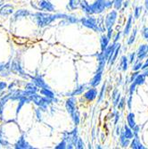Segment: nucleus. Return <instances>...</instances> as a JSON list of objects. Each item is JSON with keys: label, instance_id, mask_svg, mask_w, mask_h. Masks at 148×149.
<instances>
[{"label": "nucleus", "instance_id": "f257e3e1", "mask_svg": "<svg viewBox=\"0 0 148 149\" xmlns=\"http://www.w3.org/2000/svg\"><path fill=\"white\" fill-rule=\"evenodd\" d=\"M36 22L38 27L40 28H44V27L49 25L53 22H55L58 19L65 20L68 18L69 15H66V13H56V15H51L48 13H36L33 15Z\"/></svg>", "mask_w": 148, "mask_h": 149}, {"label": "nucleus", "instance_id": "f03ea898", "mask_svg": "<svg viewBox=\"0 0 148 149\" xmlns=\"http://www.w3.org/2000/svg\"><path fill=\"white\" fill-rule=\"evenodd\" d=\"M113 6V0H97L90 5L91 15H99L104 12L105 9L111 8Z\"/></svg>", "mask_w": 148, "mask_h": 149}, {"label": "nucleus", "instance_id": "7ed1b4c3", "mask_svg": "<svg viewBox=\"0 0 148 149\" xmlns=\"http://www.w3.org/2000/svg\"><path fill=\"white\" fill-rule=\"evenodd\" d=\"M79 22L88 29L93 30L97 32H102V30L98 24V20L92 15H88L87 17L81 18L79 20Z\"/></svg>", "mask_w": 148, "mask_h": 149}, {"label": "nucleus", "instance_id": "20e7f679", "mask_svg": "<svg viewBox=\"0 0 148 149\" xmlns=\"http://www.w3.org/2000/svg\"><path fill=\"white\" fill-rule=\"evenodd\" d=\"M118 17V13L117 10H112L108 15L105 17V22H104V26L106 30L108 28H112V27L114 25L116 20Z\"/></svg>", "mask_w": 148, "mask_h": 149}, {"label": "nucleus", "instance_id": "39448f33", "mask_svg": "<svg viewBox=\"0 0 148 149\" xmlns=\"http://www.w3.org/2000/svg\"><path fill=\"white\" fill-rule=\"evenodd\" d=\"M120 43L118 42H113L112 44H109L108 47H106V49L104 51V54L105 57L107 58V63H108L110 65V63H111V60H112V57L113 56V54L117 48V47L119 46Z\"/></svg>", "mask_w": 148, "mask_h": 149}, {"label": "nucleus", "instance_id": "423d86ee", "mask_svg": "<svg viewBox=\"0 0 148 149\" xmlns=\"http://www.w3.org/2000/svg\"><path fill=\"white\" fill-rule=\"evenodd\" d=\"M11 70L13 72H15L19 75H21L22 77L23 78H28V74L25 73V72L23 71L22 69V67L21 65V63L19 60L15 59V60H13V63H12V65H11Z\"/></svg>", "mask_w": 148, "mask_h": 149}, {"label": "nucleus", "instance_id": "0eeeda50", "mask_svg": "<svg viewBox=\"0 0 148 149\" xmlns=\"http://www.w3.org/2000/svg\"><path fill=\"white\" fill-rule=\"evenodd\" d=\"M76 105H77V98L75 97H70L67 99L65 103V108L70 115H72L77 110Z\"/></svg>", "mask_w": 148, "mask_h": 149}, {"label": "nucleus", "instance_id": "6e6552de", "mask_svg": "<svg viewBox=\"0 0 148 149\" xmlns=\"http://www.w3.org/2000/svg\"><path fill=\"white\" fill-rule=\"evenodd\" d=\"M31 79H32V82H33L36 86H38V88H48V89H50V87L46 83V81L43 79V78H42L41 75L38 74V75L32 77Z\"/></svg>", "mask_w": 148, "mask_h": 149}, {"label": "nucleus", "instance_id": "1a4fd4ad", "mask_svg": "<svg viewBox=\"0 0 148 149\" xmlns=\"http://www.w3.org/2000/svg\"><path fill=\"white\" fill-rule=\"evenodd\" d=\"M98 96V93H97V90L96 88H88L85 93H84V98L88 101V102H92L94 101L97 97Z\"/></svg>", "mask_w": 148, "mask_h": 149}, {"label": "nucleus", "instance_id": "9d476101", "mask_svg": "<svg viewBox=\"0 0 148 149\" xmlns=\"http://www.w3.org/2000/svg\"><path fill=\"white\" fill-rule=\"evenodd\" d=\"M148 56V45L146 44H143L141 45L137 52V57L138 60H144L145 58H146Z\"/></svg>", "mask_w": 148, "mask_h": 149}, {"label": "nucleus", "instance_id": "9b49d317", "mask_svg": "<svg viewBox=\"0 0 148 149\" xmlns=\"http://www.w3.org/2000/svg\"><path fill=\"white\" fill-rule=\"evenodd\" d=\"M38 6L40 9H42L47 12H54L55 11V6L49 1V0H40L38 2Z\"/></svg>", "mask_w": 148, "mask_h": 149}, {"label": "nucleus", "instance_id": "f8f14e48", "mask_svg": "<svg viewBox=\"0 0 148 149\" xmlns=\"http://www.w3.org/2000/svg\"><path fill=\"white\" fill-rule=\"evenodd\" d=\"M103 73H104V72H96L95 75H94V77L90 80L89 85L93 88H97L101 83L102 78H103Z\"/></svg>", "mask_w": 148, "mask_h": 149}, {"label": "nucleus", "instance_id": "ddd939ff", "mask_svg": "<svg viewBox=\"0 0 148 149\" xmlns=\"http://www.w3.org/2000/svg\"><path fill=\"white\" fill-rule=\"evenodd\" d=\"M15 147L16 149H26V148H31V149H32L33 148L32 146H30V144L28 142L25 140V139H24L23 136L19 139V140L15 145Z\"/></svg>", "mask_w": 148, "mask_h": 149}, {"label": "nucleus", "instance_id": "4468645a", "mask_svg": "<svg viewBox=\"0 0 148 149\" xmlns=\"http://www.w3.org/2000/svg\"><path fill=\"white\" fill-rule=\"evenodd\" d=\"M130 147L133 149H145V146L141 143L140 139L138 136H135L132 139V141L130 142Z\"/></svg>", "mask_w": 148, "mask_h": 149}, {"label": "nucleus", "instance_id": "2eb2a0df", "mask_svg": "<svg viewBox=\"0 0 148 149\" xmlns=\"http://www.w3.org/2000/svg\"><path fill=\"white\" fill-rule=\"evenodd\" d=\"M87 89V84H79L74 88V90L70 94V97H75V96H79L84 93V91Z\"/></svg>", "mask_w": 148, "mask_h": 149}, {"label": "nucleus", "instance_id": "dca6fc26", "mask_svg": "<svg viewBox=\"0 0 148 149\" xmlns=\"http://www.w3.org/2000/svg\"><path fill=\"white\" fill-rule=\"evenodd\" d=\"M119 139H120V144L122 146V147L125 148V147H128L129 145H130V139H129L128 138H126V136L124 135V132H123V129H122V131H120V134L119 136Z\"/></svg>", "mask_w": 148, "mask_h": 149}, {"label": "nucleus", "instance_id": "f3484780", "mask_svg": "<svg viewBox=\"0 0 148 149\" xmlns=\"http://www.w3.org/2000/svg\"><path fill=\"white\" fill-rule=\"evenodd\" d=\"M13 13V7L7 4V5H5L1 7L0 9V15H3V16H7V15H10Z\"/></svg>", "mask_w": 148, "mask_h": 149}, {"label": "nucleus", "instance_id": "a211bd4d", "mask_svg": "<svg viewBox=\"0 0 148 149\" xmlns=\"http://www.w3.org/2000/svg\"><path fill=\"white\" fill-rule=\"evenodd\" d=\"M10 63H0V74L2 76H8V74L10 73Z\"/></svg>", "mask_w": 148, "mask_h": 149}, {"label": "nucleus", "instance_id": "6ab92c4d", "mask_svg": "<svg viewBox=\"0 0 148 149\" xmlns=\"http://www.w3.org/2000/svg\"><path fill=\"white\" fill-rule=\"evenodd\" d=\"M110 38L107 37V35H102L100 37V46H101V51L104 52L106 47H108L109 43H110Z\"/></svg>", "mask_w": 148, "mask_h": 149}, {"label": "nucleus", "instance_id": "aec40b11", "mask_svg": "<svg viewBox=\"0 0 148 149\" xmlns=\"http://www.w3.org/2000/svg\"><path fill=\"white\" fill-rule=\"evenodd\" d=\"M132 20H133V15H129V18H128V21L126 22V25H125L124 31H123V35L124 36H128L130 33V31H131V29H132Z\"/></svg>", "mask_w": 148, "mask_h": 149}, {"label": "nucleus", "instance_id": "412c9836", "mask_svg": "<svg viewBox=\"0 0 148 149\" xmlns=\"http://www.w3.org/2000/svg\"><path fill=\"white\" fill-rule=\"evenodd\" d=\"M79 6L81 8V10L88 15H91V8H90V5L88 3L87 0H81L79 4Z\"/></svg>", "mask_w": 148, "mask_h": 149}, {"label": "nucleus", "instance_id": "4be33fe9", "mask_svg": "<svg viewBox=\"0 0 148 149\" xmlns=\"http://www.w3.org/2000/svg\"><path fill=\"white\" fill-rule=\"evenodd\" d=\"M40 94L43 95L44 97H47L48 98L54 99V100H55V102H57V99L56 98L55 94H54V92L51 89H48V88H41V89H40Z\"/></svg>", "mask_w": 148, "mask_h": 149}, {"label": "nucleus", "instance_id": "5701e85b", "mask_svg": "<svg viewBox=\"0 0 148 149\" xmlns=\"http://www.w3.org/2000/svg\"><path fill=\"white\" fill-rule=\"evenodd\" d=\"M120 93L119 92V90L117 88H115L113 91V94H112V99H113V104L114 107H117L120 100Z\"/></svg>", "mask_w": 148, "mask_h": 149}, {"label": "nucleus", "instance_id": "b1692460", "mask_svg": "<svg viewBox=\"0 0 148 149\" xmlns=\"http://www.w3.org/2000/svg\"><path fill=\"white\" fill-rule=\"evenodd\" d=\"M127 123H128V125L131 129H133L134 127L137 125V123H136V119H135V114H134L132 112L129 113L128 115H127Z\"/></svg>", "mask_w": 148, "mask_h": 149}, {"label": "nucleus", "instance_id": "393cba45", "mask_svg": "<svg viewBox=\"0 0 148 149\" xmlns=\"http://www.w3.org/2000/svg\"><path fill=\"white\" fill-rule=\"evenodd\" d=\"M123 132H124V135L126 136V138H128L129 139H132L134 137H135V135H134V132H133V130L128 124H124Z\"/></svg>", "mask_w": 148, "mask_h": 149}, {"label": "nucleus", "instance_id": "a878e982", "mask_svg": "<svg viewBox=\"0 0 148 149\" xmlns=\"http://www.w3.org/2000/svg\"><path fill=\"white\" fill-rule=\"evenodd\" d=\"M29 15H30V12H29L28 10L22 9V10L17 11V12L15 13V20H18V19L25 18V17L29 16Z\"/></svg>", "mask_w": 148, "mask_h": 149}, {"label": "nucleus", "instance_id": "bb28decb", "mask_svg": "<svg viewBox=\"0 0 148 149\" xmlns=\"http://www.w3.org/2000/svg\"><path fill=\"white\" fill-rule=\"evenodd\" d=\"M129 58L125 56H122L120 57V67L123 72H126L128 70V66H129Z\"/></svg>", "mask_w": 148, "mask_h": 149}, {"label": "nucleus", "instance_id": "cd10ccee", "mask_svg": "<svg viewBox=\"0 0 148 149\" xmlns=\"http://www.w3.org/2000/svg\"><path fill=\"white\" fill-rule=\"evenodd\" d=\"M38 87L36 86L33 82L26 84V87H25L26 91H28V92H30V93H37L38 90Z\"/></svg>", "mask_w": 148, "mask_h": 149}, {"label": "nucleus", "instance_id": "c85d7f7f", "mask_svg": "<svg viewBox=\"0 0 148 149\" xmlns=\"http://www.w3.org/2000/svg\"><path fill=\"white\" fill-rule=\"evenodd\" d=\"M145 78L146 77L143 73H139L138 75V77L136 78V79L134 80V82H135L138 86H141V85H143L145 82Z\"/></svg>", "mask_w": 148, "mask_h": 149}, {"label": "nucleus", "instance_id": "c756f323", "mask_svg": "<svg viewBox=\"0 0 148 149\" xmlns=\"http://www.w3.org/2000/svg\"><path fill=\"white\" fill-rule=\"evenodd\" d=\"M71 117H72V121H73V123H74L76 126L79 124V123H80V115H79V113L78 110H76V111L71 115Z\"/></svg>", "mask_w": 148, "mask_h": 149}, {"label": "nucleus", "instance_id": "7c9ffc66", "mask_svg": "<svg viewBox=\"0 0 148 149\" xmlns=\"http://www.w3.org/2000/svg\"><path fill=\"white\" fill-rule=\"evenodd\" d=\"M143 62L141 60L137 59L136 62H134V65L132 67V70L133 72H137V71H140L142 69V66H143Z\"/></svg>", "mask_w": 148, "mask_h": 149}, {"label": "nucleus", "instance_id": "2f4dec72", "mask_svg": "<svg viewBox=\"0 0 148 149\" xmlns=\"http://www.w3.org/2000/svg\"><path fill=\"white\" fill-rule=\"evenodd\" d=\"M137 28H135L133 30L131 35L129 36V38H128V45H132L134 42H135V40H136V37H137Z\"/></svg>", "mask_w": 148, "mask_h": 149}, {"label": "nucleus", "instance_id": "473e14b6", "mask_svg": "<svg viewBox=\"0 0 148 149\" xmlns=\"http://www.w3.org/2000/svg\"><path fill=\"white\" fill-rule=\"evenodd\" d=\"M80 1L81 0H69V6L72 10L77 9L79 6Z\"/></svg>", "mask_w": 148, "mask_h": 149}, {"label": "nucleus", "instance_id": "72a5a7b5", "mask_svg": "<svg viewBox=\"0 0 148 149\" xmlns=\"http://www.w3.org/2000/svg\"><path fill=\"white\" fill-rule=\"evenodd\" d=\"M124 0H113V7L115 10H120L123 6Z\"/></svg>", "mask_w": 148, "mask_h": 149}, {"label": "nucleus", "instance_id": "f704fd0d", "mask_svg": "<svg viewBox=\"0 0 148 149\" xmlns=\"http://www.w3.org/2000/svg\"><path fill=\"white\" fill-rule=\"evenodd\" d=\"M120 51V44H119V46L117 47V48H116V50H115V52L113 54V56L112 57V60H111V63H110V65H113L114 63V62L116 61V59H117V57L119 56Z\"/></svg>", "mask_w": 148, "mask_h": 149}, {"label": "nucleus", "instance_id": "c9c22d12", "mask_svg": "<svg viewBox=\"0 0 148 149\" xmlns=\"http://www.w3.org/2000/svg\"><path fill=\"white\" fill-rule=\"evenodd\" d=\"M105 90H106V83H104V85L102 86V88H101V91L98 95V103H100L104 97V94H105Z\"/></svg>", "mask_w": 148, "mask_h": 149}, {"label": "nucleus", "instance_id": "e433bc0d", "mask_svg": "<svg viewBox=\"0 0 148 149\" xmlns=\"http://www.w3.org/2000/svg\"><path fill=\"white\" fill-rule=\"evenodd\" d=\"M142 9H143L142 6H137L135 8V11H134V16H135L136 19H138L140 17L141 13H142Z\"/></svg>", "mask_w": 148, "mask_h": 149}, {"label": "nucleus", "instance_id": "4c0bfd02", "mask_svg": "<svg viewBox=\"0 0 148 149\" xmlns=\"http://www.w3.org/2000/svg\"><path fill=\"white\" fill-rule=\"evenodd\" d=\"M137 84L135 82H132L129 86V96H133L134 92L136 91V88H137Z\"/></svg>", "mask_w": 148, "mask_h": 149}, {"label": "nucleus", "instance_id": "58836bf2", "mask_svg": "<svg viewBox=\"0 0 148 149\" xmlns=\"http://www.w3.org/2000/svg\"><path fill=\"white\" fill-rule=\"evenodd\" d=\"M55 148L56 149H65V148H67V142L64 139H63Z\"/></svg>", "mask_w": 148, "mask_h": 149}, {"label": "nucleus", "instance_id": "ea45409f", "mask_svg": "<svg viewBox=\"0 0 148 149\" xmlns=\"http://www.w3.org/2000/svg\"><path fill=\"white\" fill-rule=\"evenodd\" d=\"M84 147H85V144H84L82 139L79 138L78 142H77V144H76V148H78V149H83Z\"/></svg>", "mask_w": 148, "mask_h": 149}, {"label": "nucleus", "instance_id": "a19ab883", "mask_svg": "<svg viewBox=\"0 0 148 149\" xmlns=\"http://www.w3.org/2000/svg\"><path fill=\"white\" fill-rule=\"evenodd\" d=\"M125 105H126V100H125V98H124V97L120 98V102H119L117 107L119 108V109H124Z\"/></svg>", "mask_w": 148, "mask_h": 149}, {"label": "nucleus", "instance_id": "79ce46f5", "mask_svg": "<svg viewBox=\"0 0 148 149\" xmlns=\"http://www.w3.org/2000/svg\"><path fill=\"white\" fill-rule=\"evenodd\" d=\"M136 56H137V53H131L129 56V63H133L136 61Z\"/></svg>", "mask_w": 148, "mask_h": 149}, {"label": "nucleus", "instance_id": "37998d69", "mask_svg": "<svg viewBox=\"0 0 148 149\" xmlns=\"http://www.w3.org/2000/svg\"><path fill=\"white\" fill-rule=\"evenodd\" d=\"M139 73H140V72H139V71L134 72L132 73V75H131V77H130V79H129V81H130V83L134 82V80L136 79V78L138 77V75Z\"/></svg>", "mask_w": 148, "mask_h": 149}, {"label": "nucleus", "instance_id": "c03bdc74", "mask_svg": "<svg viewBox=\"0 0 148 149\" xmlns=\"http://www.w3.org/2000/svg\"><path fill=\"white\" fill-rule=\"evenodd\" d=\"M132 130H133L134 135H135V136H138L139 131H140V126H139V125H136Z\"/></svg>", "mask_w": 148, "mask_h": 149}, {"label": "nucleus", "instance_id": "a18cd8bd", "mask_svg": "<svg viewBox=\"0 0 148 149\" xmlns=\"http://www.w3.org/2000/svg\"><path fill=\"white\" fill-rule=\"evenodd\" d=\"M132 100H133V96H129L127 100V105L129 110H131V107H132Z\"/></svg>", "mask_w": 148, "mask_h": 149}, {"label": "nucleus", "instance_id": "49530a36", "mask_svg": "<svg viewBox=\"0 0 148 149\" xmlns=\"http://www.w3.org/2000/svg\"><path fill=\"white\" fill-rule=\"evenodd\" d=\"M113 33V27H112V28H108V29H107V37H108L110 39L112 38Z\"/></svg>", "mask_w": 148, "mask_h": 149}, {"label": "nucleus", "instance_id": "de8ad7c7", "mask_svg": "<svg viewBox=\"0 0 148 149\" xmlns=\"http://www.w3.org/2000/svg\"><path fill=\"white\" fill-rule=\"evenodd\" d=\"M143 36L145 38L148 39V27H145V28L143 30Z\"/></svg>", "mask_w": 148, "mask_h": 149}, {"label": "nucleus", "instance_id": "09e8293b", "mask_svg": "<svg viewBox=\"0 0 148 149\" xmlns=\"http://www.w3.org/2000/svg\"><path fill=\"white\" fill-rule=\"evenodd\" d=\"M114 117H115V120H114V124L116 125L117 123H118V120H120V114H119V113L117 112V111H114Z\"/></svg>", "mask_w": 148, "mask_h": 149}, {"label": "nucleus", "instance_id": "8fccbe9b", "mask_svg": "<svg viewBox=\"0 0 148 149\" xmlns=\"http://www.w3.org/2000/svg\"><path fill=\"white\" fill-rule=\"evenodd\" d=\"M120 35H122V32H120V31L117 32V34L115 35V37L113 38V42H118V40L120 38Z\"/></svg>", "mask_w": 148, "mask_h": 149}, {"label": "nucleus", "instance_id": "3c124183", "mask_svg": "<svg viewBox=\"0 0 148 149\" xmlns=\"http://www.w3.org/2000/svg\"><path fill=\"white\" fill-rule=\"evenodd\" d=\"M36 114H37V117H38V120H41L42 116H41V109H40V108L36 110Z\"/></svg>", "mask_w": 148, "mask_h": 149}, {"label": "nucleus", "instance_id": "603ef678", "mask_svg": "<svg viewBox=\"0 0 148 149\" xmlns=\"http://www.w3.org/2000/svg\"><path fill=\"white\" fill-rule=\"evenodd\" d=\"M6 83L4 82V81H0V91H2L3 89H5L6 88Z\"/></svg>", "mask_w": 148, "mask_h": 149}, {"label": "nucleus", "instance_id": "864d4df0", "mask_svg": "<svg viewBox=\"0 0 148 149\" xmlns=\"http://www.w3.org/2000/svg\"><path fill=\"white\" fill-rule=\"evenodd\" d=\"M147 68H148V57H147L146 61L144 63V64H143V66H142V69H141V70H145V69H147Z\"/></svg>", "mask_w": 148, "mask_h": 149}, {"label": "nucleus", "instance_id": "5fc2aeb1", "mask_svg": "<svg viewBox=\"0 0 148 149\" xmlns=\"http://www.w3.org/2000/svg\"><path fill=\"white\" fill-rule=\"evenodd\" d=\"M120 131H122V129H120V127H117V129H116V135H118V136H120Z\"/></svg>", "mask_w": 148, "mask_h": 149}, {"label": "nucleus", "instance_id": "6e6d98bb", "mask_svg": "<svg viewBox=\"0 0 148 149\" xmlns=\"http://www.w3.org/2000/svg\"><path fill=\"white\" fill-rule=\"evenodd\" d=\"M143 74H144L145 77H147V76H148V68H147V69L143 70Z\"/></svg>", "mask_w": 148, "mask_h": 149}, {"label": "nucleus", "instance_id": "4d7b16f0", "mask_svg": "<svg viewBox=\"0 0 148 149\" xmlns=\"http://www.w3.org/2000/svg\"><path fill=\"white\" fill-rule=\"evenodd\" d=\"M145 6L146 12H148V0H145Z\"/></svg>", "mask_w": 148, "mask_h": 149}, {"label": "nucleus", "instance_id": "13d9d810", "mask_svg": "<svg viewBox=\"0 0 148 149\" xmlns=\"http://www.w3.org/2000/svg\"><path fill=\"white\" fill-rule=\"evenodd\" d=\"M129 0H127V1L123 2V6H124L125 8H126V7H128V6H129Z\"/></svg>", "mask_w": 148, "mask_h": 149}, {"label": "nucleus", "instance_id": "bf43d9fd", "mask_svg": "<svg viewBox=\"0 0 148 149\" xmlns=\"http://www.w3.org/2000/svg\"><path fill=\"white\" fill-rule=\"evenodd\" d=\"M4 4V0H0V7H1Z\"/></svg>", "mask_w": 148, "mask_h": 149}, {"label": "nucleus", "instance_id": "052dcab7", "mask_svg": "<svg viewBox=\"0 0 148 149\" xmlns=\"http://www.w3.org/2000/svg\"><path fill=\"white\" fill-rule=\"evenodd\" d=\"M96 147H97V148H98V149H101V148H102V147H101V146H100L99 145H97V146Z\"/></svg>", "mask_w": 148, "mask_h": 149}, {"label": "nucleus", "instance_id": "680f3d73", "mask_svg": "<svg viewBox=\"0 0 148 149\" xmlns=\"http://www.w3.org/2000/svg\"><path fill=\"white\" fill-rule=\"evenodd\" d=\"M2 143V139H1V137H0V144Z\"/></svg>", "mask_w": 148, "mask_h": 149}, {"label": "nucleus", "instance_id": "e2e57ef3", "mask_svg": "<svg viewBox=\"0 0 148 149\" xmlns=\"http://www.w3.org/2000/svg\"><path fill=\"white\" fill-rule=\"evenodd\" d=\"M49 1H50V0H49Z\"/></svg>", "mask_w": 148, "mask_h": 149}]
</instances>
